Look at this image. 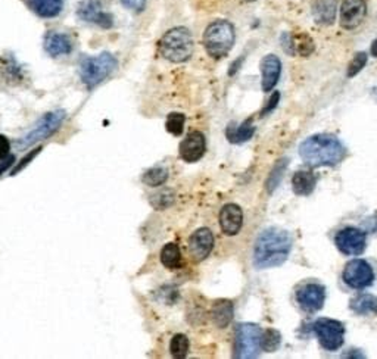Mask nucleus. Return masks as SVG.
<instances>
[{"label": "nucleus", "instance_id": "nucleus-17", "mask_svg": "<svg viewBox=\"0 0 377 359\" xmlns=\"http://www.w3.org/2000/svg\"><path fill=\"white\" fill-rule=\"evenodd\" d=\"M243 224V212L240 207L234 203H229L220 212V225L224 234L236 235Z\"/></svg>", "mask_w": 377, "mask_h": 359}, {"label": "nucleus", "instance_id": "nucleus-12", "mask_svg": "<svg viewBox=\"0 0 377 359\" xmlns=\"http://www.w3.org/2000/svg\"><path fill=\"white\" fill-rule=\"evenodd\" d=\"M297 301L304 311H320L325 301V290L321 284L310 283L302 286L297 292Z\"/></svg>", "mask_w": 377, "mask_h": 359}, {"label": "nucleus", "instance_id": "nucleus-19", "mask_svg": "<svg viewBox=\"0 0 377 359\" xmlns=\"http://www.w3.org/2000/svg\"><path fill=\"white\" fill-rule=\"evenodd\" d=\"M24 5L40 18H55L64 11V0H23Z\"/></svg>", "mask_w": 377, "mask_h": 359}, {"label": "nucleus", "instance_id": "nucleus-16", "mask_svg": "<svg viewBox=\"0 0 377 359\" xmlns=\"http://www.w3.org/2000/svg\"><path fill=\"white\" fill-rule=\"evenodd\" d=\"M45 50L49 56L52 58H60L67 56L73 52V40L68 34L58 33V32H49L45 36Z\"/></svg>", "mask_w": 377, "mask_h": 359}, {"label": "nucleus", "instance_id": "nucleus-38", "mask_svg": "<svg viewBox=\"0 0 377 359\" xmlns=\"http://www.w3.org/2000/svg\"><path fill=\"white\" fill-rule=\"evenodd\" d=\"M14 162H15V158L11 157V155H9L6 159H3L2 162H0V176H2V174H3L9 167H11Z\"/></svg>", "mask_w": 377, "mask_h": 359}, {"label": "nucleus", "instance_id": "nucleus-39", "mask_svg": "<svg viewBox=\"0 0 377 359\" xmlns=\"http://www.w3.org/2000/svg\"><path fill=\"white\" fill-rule=\"evenodd\" d=\"M372 55H373L374 58H377V38L374 40L373 45H372Z\"/></svg>", "mask_w": 377, "mask_h": 359}, {"label": "nucleus", "instance_id": "nucleus-29", "mask_svg": "<svg viewBox=\"0 0 377 359\" xmlns=\"http://www.w3.org/2000/svg\"><path fill=\"white\" fill-rule=\"evenodd\" d=\"M282 343V336L274 328H269L267 332L262 333V351L266 352H276Z\"/></svg>", "mask_w": 377, "mask_h": 359}, {"label": "nucleus", "instance_id": "nucleus-33", "mask_svg": "<svg viewBox=\"0 0 377 359\" xmlns=\"http://www.w3.org/2000/svg\"><path fill=\"white\" fill-rule=\"evenodd\" d=\"M365 64H367V54H364V52L356 54L348 67V77H354L358 74L360 71L365 67Z\"/></svg>", "mask_w": 377, "mask_h": 359}, {"label": "nucleus", "instance_id": "nucleus-23", "mask_svg": "<svg viewBox=\"0 0 377 359\" xmlns=\"http://www.w3.org/2000/svg\"><path fill=\"white\" fill-rule=\"evenodd\" d=\"M351 310L360 315H376L377 314V297L373 294H360L351 302Z\"/></svg>", "mask_w": 377, "mask_h": 359}, {"label": "nucleus", "instance_id": "nucleus-22", "mask_svg": "<svg viewBox=\"0 0 377 359\" xmlns=\"http://www.w3.org/2000/svg\"><path fill=\"white\" fill-rule=\"evenodd\" d=\"M315 184H317V178L311 171H298L292 178L293 192L299 196H307L312 193Z\"/></svg>", "mask_w": 377, "mask_h": 359}, {"label": "nucleus", "instance_id": "nucleus-10", "mask_svg": "<svg viewBox=\"0 0 377 359\" xmlns=\"http://www.w3.org/2000/svg\"><path fill=\"white\" fill-rule=\"evenodd\" d=\"M343 281L355 290L370 287L374 281V271L372 265L364 259L350 261L343 270Z\"/></svg>", "mask_w": 377, "mask_h": 359}, {"label": "nucleus", "instance_id": "nucleus-13", "mask_svg": "<svg viewBox=\"0 0 377 359\" xmlns=\"http://www.w3.org/2000/svg\"><path fill=\"white\" fill-rule=\"evenodd\" d=\"M207 150V141L205 136L201 131H190L186 136V139L180 143V158L185 162H196Z\"/></svg>", "mask_w": 377, "mask_h": 359}, {"label": "nucleus", "instance_id": "nucleus-35", "mask_svg": "<svg viewBox=\"0 0 377 359\" xmlns=\"http://www.w3.org/2000/svg\"><path fill=\"white\" fill-rule=\"evenodd\" d=\"M40 150H42V148H37V149H34L33 152H30V153H28V155H27V157H25V158H24V159L21 161V162H19V165H16V167L14 168V171L11 172V176H15V174H16V172H19V171H21V170H23V168H25V167L28 165V163L33 161V158H34V157L37 155V153H38Z\"/></svg>", "mask_w": 377, "mask_h": 359}, {"label": "nucleus", "instance_id": "nucleus-8", "mask_svg": "<svg viewBox=\"0 0 377 359\" xmlns=\"http://www.w3.org/2000/svg\"><path fill=\"white\" fill-rule=\"evenodd\" d=\"M312 330L325 351H338L343 345L345 327L339 321L329 320V318H320V320L312 324Z\"/></svg>", "mask_w": 377, "mask_h": 359}, {"label": "nucleus", "instance_id": "nucleus-2", "mask_svg": "<svg viewBox=\"0 0 377 359\" xmlns=\"http://www.w3.org/2000/svg\"><path fill=\"white\" fill-rule=\"evenodd\" d=\"M299 155L308 167H333L343 161L346 149L334 136L315 135L302 141Z\"/></svg>", "mask_w": 377, "mask_h": 359}, {"label": "nucleus", "instance_id": "nucleus-37", "mask_svg": "<svg viewBox=\"0 0 377 359\" xmlns=\"http://www.w3.org/2000/svg\"><path fill=\"white\" fill-rule=\"evenodd\" d=\"M279 100H280V93H277V91H276V93H273V96H271V99L269 102V105L266 106V109L262 111L261 115H266V114H269V112H271L274 108H276V105L279 104Z\"/></svg>", "mask_w": 377, "mask_h": 359}, {"label": "nucleus", "instance_id": "nucleus-26", "mask_svg": "<svg viewBox=\"0 0 377 359\" xmlns=\"http://www.w3.org/2000/svg\"><path fill=\"white\" fill-rule=\"evenodd\" d=\"M0 74H2L3 80L9 81V83H19L23 78V69L19 68L14 58L0 59Z\"/></svg>", "mask_w": 377, "mask_h": 359}, {"label": "nucleus", "instance_id": "nucleus-1", "mask_svg": "<svg viewBox=\"0 0 377 359\" xmlns=\"http://www.w3.org/2000/svg\"><path fill=\"white\" fill-rule=\"evenodd\" d=\"M292 238L286 230L271 227L264 230L253 248V265L258 270L274 268L286 262L292 251Z\"/></svg>", "mask_w": 377, "mask_h": 359}, {"label": "nucleus", "instance_id": "nucleus-11", "mask_svg": "<svg viewBox=\"0 0 377 359\" xmlns=\"http://www.w3.org/2000/svg\"><path fill=\"white\" fill-rule=\"evenodd\" d=\"M334 243L343 255H361L365 249V234L360 229L346 227L336 234Z\"/></svg>", "mask_w": 377, "mask_h": 359}, {"label": "nucleus", "instance_id": "nucleus-4", "mask_svg": "<svg viewBox=\"0 0 377 359\" xmlns=\"http://www.w3.org/2000/svg\"><path fill=\"white\" fill-rule=\"evenodd\" d=\"M234 27L229 21H216L203 33V46L214 59L226 56L234 45Z\"/></svg>", "mask_w": 377, "mask_h": 359}, {"label": "nucleus", "instance_id": "nucleus-15", "mask_svg": "<svg viewBox=\"0 0 377 359\" xmlns=\"http://www.w3.org/2000/svg\"><path fill=\"white\" fill-rule=\"evenodd\" d=\"M365 0H343L341 6V25L345 30H354L365 18Z\"/></svg>", "mask_w": 377, "mask_h": 359}, {"label": "nucleus", "instance_id": "nucleus-20", "mask_svg": "<svg viewBox=\"0 0 377 359\" xmlns=\"http://www.w3.org/2000/svg\"><path fill=\"white\" fill-rule=\"evenodd\" d=\"M312 15L317 24L332 25L336 16V3L334 0H314Z\"/></svg>", "mask_w": 377, "mask_h": 359}, {"label": "nucleus", "instance_id": "nucleus-27", "mask_svg": "<svg viewBox=\"0 0 377 359\" xmlns=\"http://www.w3.org/2000/svg\"><path fill=\"white\" fill-rule=\"evenodd\" d=\"M168 180V171L162 167L150 168L144 174V183L149 187H159Z\"/></svg>", "mask_w": 377, "mask_h": 359}, {"label": "nucleus", "instance_id": "nucleus-31", "mask_svg": "<svg viewBox=\"0 0 377 359\" xmlns=\"http://www.w3.org/2000/svg\"><path fill=\"white\" fill-rule=\"evenodd\" d=\"M185 122H186L185 115L177 114V112H172V114H170L167 118L165 128L168 132H171L172 136H181L183 128H185Z\"/></svg>", "mask_w": 377, "mask_h": 359}, {"label": "nucleus", "instance_id": "nucleus-14", "mask_svg": "<svg viewBox=\"0 0 377 359\" xmlns=\"http://www.w3.org/2000/svg\"><path fill=\"white\" fill-rule=\"evenodd\" d=\"M214 248V235L208 229H199L189 239V255L195 262H202Z\"/></svg>", "mask_w": 377, "mask_h": 359}, {"label": "nucleus", "instance_id": "nucleus-32", "mask_svg": "<svg viewBox=\"0 0 377 359\" xmlns=\"http://www.w3.org/2000/svg\"><path fill=\"white\" fill-rule=\"evenodd\" d=\"M286 162L288 159H283L280 162H277V165L274 167V170L271 171L270 174V178H269V183H267V187H269V192H273L274 189L277 187V184L282 178V174L284 171V168H286Z\"/></svg>", "mask_w": 377, "mask_h": 359}, {"label": "nucleus", "instance_id": "nucleus-25", "mask_svg": "<svg viewBox=\"0 0 377 359\" xmlns=\"http://www.w3.org/2000/svg\"><path fill=\"white\" fill-rule=\"evenodd\" d=\"M253 132H255V127L252 126V119H247L236 128H234L233 124L229 126L226 136L231 143H243L248 141L253 136Z\"/></svg>", "mask_w": 377, "mask_h": 359}, {"label": "nucleus", "instance_id": "nucleus-36", "mask_svg": "<svg viewBox=\"0 0 377 359\" xmlns=\"http://www.w3.org/2000/svg\"><path fill=\"white\" fill-rule=\"evenodd\" d=\"M9 150H11V141L3 135H0V161H3L9 157Z\"/></svg>", "mask_w": 377, "mask_h": 359}, {"label": "nucleus", "instance_id": "nucleus-5", "mask_svg": "<svg viewBox=\"0 0 377 359\" xmlns=\"http://www.w3.org/2000/svg\"><path fill=\"white\" fill-rule=\"evenodd\" d=\"M117 69V59L108 52L83 59L80 65V78L87 89H95Z\"/></svg>", "mask_w": 377, "mask_h": 359}, {"label": "nucleus", "instance_id": "nucleus-6", "mask_svg": "<svg viewBox=\"0 0 377 359\" xmlns=\"http://www.w3.org/2000/svg\"><path fill=\"white\" fill-rule=\"evenodd\" d=\"M65 118H67V112L62 109L49 112V114H46L37 122V124L33 127V130H30L24 137H21L16 141V148L19 150H24L30 146L36 145V143L50 137L55 131L59 130L60 126H62Z\"/></svg>", "mask_w": 377, "mask_h": 359}, {"label": "nucleus", "instance_id": "nucleus-9", "mask_svg": "<svg viewBox=\"0 0 377 359\" xmlns=\"http://www.w3.org/2000/svg\"><path fill=\"white\" fill-rule=\"evenodd\" d=\"M77 15L81 21L100 28L114 27V16L106 11L102 0H81L77 8Z\"/></svg>", "mask_w": 377, "mask_h": 359}, {"label": "nucleus", "instance_id": "nucleus-21", "mask_svg": "<svg viewBox=\"0 0 377 359\" xmlns=\"http://www.w3.org/2000/svg\"><path fill=\"white\" fill-rule=\"evenodd\" d=\"M211 316L218 328H226L233 320V303L227 299L216 301L212 305Z\"/></svg>", "mask_w": 377, "mask_h": 359}, {"label": "nucleus", "instance_id": "nucleus-24", "mask_svg": "<svg viewBox=\"0 0 377 359\" xmlns=\"http://www.w3.org/2000/svg\"><path fill=\"white\" fill-rule=\"evenodd\" d=\"M161 262L168 270H179L183 265L181 252L176 243H168L161 251Z\"/></svg>", "mask_w": 377, "mask_h": 359}, {"label": "nucleus", "instance_id": "nucleus-40", "mask_svg": "<svg viewBox=\"0 0 377 359\" xmlns=\"http://www.w3.org/2000/svg\"><path fill=\"white\" fill-rule=\"evenodd\" d=\"M374 97H376V100H377V89L374 90Z\"/></svg>", "mask_w": 377, "mask_h": 359}, {"label": "nucleus", "instance_id": "nucleus-30", "mask_svg": "<svg viewBox=\"0 0 377 359\" xmlns=\"http://www.w3.org/2000/svg\"><path fill=\"white\" fill-rule=\"evenodd\" d=\"M174 202V193L168 189H162L150 198V205L155 209H165Z\"/></svg>", "mask_w": 377, "mask_h": 359}, {"label": "nucleus", "instance_id": "nucleus-7", "mask_svg": "<svg viewBox=\"0 0 377 359\" xmlns=\"http://www.w3.org/2000/svg\"><path fill=\"white\" fill-rule=\"evenodd\" d=\"M262 349V330L252 323L239 324L234 340V356L248 359L255 358Z\"/></svg>", "mask_w": 377, "mask_h": 359}, {"label": "nucleus", "instance_id": "nucleus-28", "mask_svg": "<svg viewBox=\"0 0 377 359\" xmlns=\"http://www.w3.org/2000/svg\"><path fill=\"white\" fill-rule=\"evenodd\" d=\"M189 346H190L189 338L185 334H176L171 338L170 352L174 358L183 359V358H186V355L189 352Z\"/></svg>", "mask_w": 377, "mask_h": 359}, {"label": "nucleus", "instance_id": "nucleus-34", "mask_svg": "<svg viewBox=\"0 0 377 359\" xmlns=\"http://www.w3.org/2000/svg\"><path fill=\"white\" fill-rule=\"evenodd\" d=\"M148 0H121V3L124 5L130 11L135 12H141L146 8Z\"/></svg>", "mask_w": 377, "mask_h": 359}, {"label": "nucleus", "instance_id": "nucleus-41", "mask_svg": "<svg viewBox=\"0 0 377 359\" xmlns=\"http://www.w3.org/2000/svg\"><path fill=\"white\" fill-rule=\"evenodd\" d=\"M244 2H255V0H244Z\"/></svg>", "mask_w": 377, "mask_h": 359}, {"label": "nucleus", "instance_id": "nucleus-18", "mask_svg": "<svg viewBox=\"0 0 377 359\" xmlns=\"http://www.w3.org/2000/svg\"><path fill=\"white\" fill-rule=\"evenodd\" d=\"M282 73V62L276 55H267L261 62V74H262V90L271 91L277 84Z\"/></svg>", "mask_w": 377, "mask_h": 359}, {"label": "nucleus", "instance_id": "nucleus-3", "mask_svg": "<svg viewBox=\"0 0 377 359\" xmlns=\"http://www.w3.org/2000/svg\"><path fill=\"white\" fill-rule=\"evenodd\" d=\"M162 58L170 62H186L193 55V37L186 27H176L162 36L159 42Z\"/></svg>", "mask_w": 377, "mask_h": 359}]
</instances>
